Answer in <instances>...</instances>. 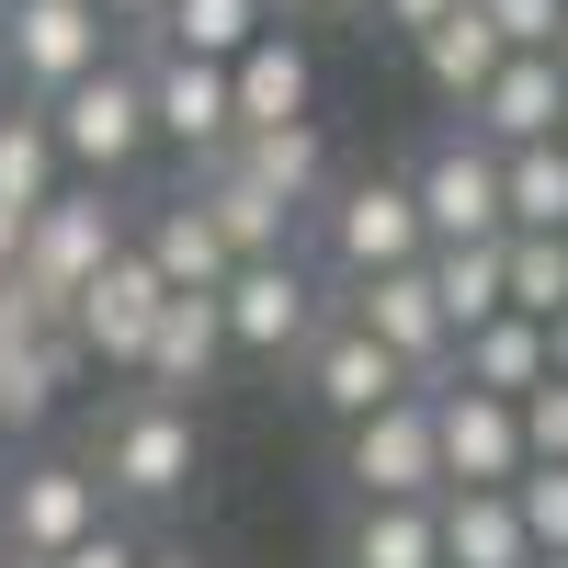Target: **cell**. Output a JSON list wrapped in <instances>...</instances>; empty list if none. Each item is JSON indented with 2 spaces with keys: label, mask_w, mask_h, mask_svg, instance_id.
Segmentation results:
<instances>
[{
  "label": "cell",
  "mask_w": 568,
  "mask_h": 568,
  "mask_svg": "<svg viewBox=\"0 0 568 568\" xmlns=\"http://www.w3.org/2000/svg\"><path fill=\"white\" fill-rule=\"evenodd\" d=\"M216 364H227V318H216V296H171L125 387H149V398H182V409H194V387H205Z\"/></svg>",
  "instance_id": "17"
},
{
  "label": "cell",
  "mask_w": 568,
  "mask_h": 568,
  "mask_svg": "<svg viewBox=\"0 0 568 568\" xmlns=\"http://www.w3.org/2000/svg\"><path fill=\"white\" fill-rule=\"evenodd\" d=\"M455 387H489V398H524V387H546V318H478V329H466V342H455Z\"/></svg>",
  "instance_id": "21"
},
{
  "label": "cell",
  "mask_w": 568,
  "mask_h": 568,
  "mask_svg": "<svg viewBox=\"0 0 568 568\" xmlns=\"http://www.w3.org/2000/svg\"><path fill=\"white\" fill-rule=\"evenodd\" d=\"M45 136H58V160L91 171V182H114L136 149H149V80H136L125 58L103 69H80L69 91H45Z\"/></svg>",
  "instance_id": "3"
},
{
  "label": "cell",
  "mask_w": 568,
  "mask_h": 568,
  "mask_svg": "<svg viewBox=\"0 0 568 568\" xmlns=\"http://www.w3.org/2000/svg\"><path fill=\"white\" fill-rule=\"evenodd\" d=\"M205 160L251 171L262 194H284V205H318V182H329V149H318V114H307V125H262V136H227V149H205Z\"/></svg>",
  "instance_id": "22"
},
{
  "label": "cell",
  "mask_w": 568,
  "mask_h": 568,
  "mask_svg": "<svg viewBox=\"0 0 568 568\" xmlns=\"http://www.w3.org/2000/svg\"><path fill=\"white\" fill-rule=\"evenodd\" d=\"M136 80H149V136H160V149H182V160L227 149V69L216 58H171V45H160Z\"/></svg>",
  "instance_id": "15"
},
{
  "label": "cell",
  "mask_w": 568,
  "mask_h": 568,
  "mask_svg": "<svg viewBox=\"0 0 568 568\" xmlns=\"http://www.w3.org/2000/svg\"><path fill=\"white\" fill-rule=\"evenodd\" d=\"M103 58H114L103 0H12V12H0V69H12L34 103H45V91H69L80 69H103Z\"/></svg>",
  "instance_id": "6"
},
{
  "label": "cell",
  "mask_w": 568,
  "mask_h": 568,
  "mask_svg": "<svg viewBox=\"0 0 568 568\" xmlns=\"http://www.w3.org/2000/svg\"><path fill=\"white\" fill-rule=\"evenodd\" d=\"M500 307L511 318H557L568 307V240H500Z\"/></svg>",
  "instance_id": "29"
},
{
  "label": "cell",
  "mask_w": 568,
  "mask_h": 568,
  "mask_svg": "<svg viewBox=\"0 0 568 568\" xmlns=\"http://www.w3.org/2000/svg\"><path fill=\"white\" fill-rule=\"evenodd\" d=\"M409 194H420V240H433V251L500 240V149H489V136H444V149L409 171Z\"/></svg>",
  "instance_id": "11"
},
{
  "label": "cell",
  "mask_w": 568,
  "mask_h": 568,
  "mask_svg": "<svg viewBox=\"0 0 568 568\" xmlns=\"http://www.w3.org/2000/svg\"><path fill=\"white\" fill-rule=\"evenodd\" d=\"M136 557H149V546H136L125 524H91L80 546H58V557H45V568H136Z\"/></svg>",
  "instance_id": "33"
},
{
  "label": "cell",
  "mask_w": 568,
  "mask_h": 568,
  "mask_svg": "<svg viewBox=\"0 0 568 568\" xmlns=\"http://www.w3.org/2000/svg\"><path fill=\"white\" fill-rule=\"evenodd\" d=\"M420 273H433V307H444V329H455V342H466L478 318H500V240L420 251Z\"/></svg>",
  "instance_id": "26"
},
{
  "label": "cell",
  "mask_w": 568,
  "mask_h": 568,
  "mask_svg": "<svg viewBox=\"0 0 568 568\" xmlns=\"http://www.w3.org/2000/svg\"><path fill=\"white\" fill-rule=\"evenodd\" d=\"M318 12H375V0H318Z\"/></svg>",
  "instance_id": "40"
},
{
  "label": "cell",
  "mask_w": 568,
  "mask_h": 568,
  "mask_svg": "<svg viewBox=\"0 0 568 568\" xmlns=\"http://www.w3.org/2000/svg\"><path fill=\"white\" fill-rule=\"evenodd\" d=\"M557 240H568V227H557Z\"/></svg>",
  "instance_id": "45"
},
{
  "label": "cell",
  "mask_w": 568,
  "mask_h": 568,
  "mask_svg": "<svg viewBox=\"0 0 568 568\" xmlns=\"http://www.w3.org/2000/svg\"><path fill=\"white\" fill-rule=\"evenodd\" d=\"M0 12H12V0H0Z\"/></svg>",
  "instance_id": "44"
},
{
  "label": "cell",
  "mask_w": 568,
  "mask_h": 568,
  "mask_svg": "<svg viewBox=\"0 0 568 568\" xmlns=\"http://www.w3.org/2000/svg\"><path fill=\"white\" fill-rule=\"evenodd\" d=\"M160 307H171V284L149 273V251H114L103 273L69 296V342H80V364H103V375H136V353H149V329H160Z\"/></svg>",
  "instance_id": "5"
},
{
  "label": "cell",
  "mask_w": 568,
  "mask_h": 568,
  "mask_svg": "<svg viewBox=\"0 0 568 568\" xmlns=\"http://www.w3.org/2000/svg\"><path fill=\"white\" fill-rule=\"evenodd\" d=\"M318 103V69H307V45L296 34H251L240 58H227V136H262V125H307Z\"/></svg>",
  "instance_id": "14"
},
{
  "label": "cell",
  "mask_w": 568,
  "mask_h": 568,
  "mask_svg": "<svg viewBox=\"0 0 568 568\" xmlns=\"http://www.w3.org/2000/svg\"><path fill=\"white\" fill-rule=\"evenodd\" d=\"M557 149H568V114H557Z\"/></svg>",
  "instance_id": "42"
},
{
  "label": "cell",
  "mask_w": 568,
  "mask_h": 568,
  "mask_svg": "<svg viewBox=\"0 0 568 568\" xmlns=\"http://www.w3.org/2000/svg\"><path fill=\"white\" fill-rule=\"evenodd\" d=\"M546 375H568V307L546 318Z\"/></svg>",
  "instance_id": "36"
},
{
  "label": "cell",
  "mask_w": 568,
  "mask_h": 568,
  "mask_svg": "<svg viewBox=\"0 0 568 568\" xmlns=\"http://www.w3.org/2000/svg\"><path fill=\"white\" fill-rule=\"evenodd\" d=\"M0 568H23V557H0Z\"/></svg>",
  "instance_id": "43"
},
{
  "label": "cell",
  "mask_w": 568,
  "mask_h": 568,
  "mask_svg": "<svg viewBox=\"0 0 568 568\" xmlns=\"http://www.w3.org/2000/svg\"><path fill=\"white\" fill-rule=\"evenodd\" d=\"M511 511H524L535 557H568V466H524V478H511Z\"/></svg>",
  "instance_id": "30"
},
{
  "label": "cell",
  "mask_w": 568,
  "mask_h": 568,
  "mask_svg": "<svg viewBox=\"0 0 568 568\" xmlns=\"http://www.w3.org/2000/svg\"><path fill=\"white\" fill-rule=\"evenodd\" d=\"M251 34H273L262 0H171V12H160V45H171V58H216V69H227Z\"/></svg>",
  "instance_id": "27"
},
{
  "label": "cell",
  "mask_w": 568,
  "mask_h": 568,
  "mask_svg": "<svg viewBox=\"0 0 568 568\" xmlns=\"http://www.w3.org/2000/svg\"><path fill=\"white\" fill-rule=\"evenodd\" d=\"M409 387H420V375H409L387 342H364L353 318H318V329H307V398L342 420V433H353V420H375L387 398H409Z\"/></svg>",
  "instance_id": "13"
},
{
  "label": "cell",
  "mask_w": 568,
  "mask_h": 568,
  "mask_svg": "<svg viewBox=\"0 0 568 568\" xmlns=\"http://www.w3.org/2000/svg\"><path fill=\"white\" fill-rule=\"evenodd\" d=\"M433 398V466H444V489H511L524 478V420H511V398L489 387H420Z\"/></svg>",
  "instance_id": "10"
},
{
  "label": "cell",
  "mask_w": 568,
  "mask_h": 568,
  "mask_svg": "<svg viewBox=\"0 0 568 568\" xmlns=\"http://www.w3.org/2000/svg\"><path fill=\"white\" fill-rule=\"evenodd\" d=\"M194 466H205L194 409H182V398H149V387H125V398L103 409V433H91V478H103V500H182V489H194Z\"/></svg>",
  "instance_id": "1"
},
{
  "label": "cell",
  "mask_w": 568,
  "mask_h": 568,
  "mask_svg": "<svg viewBox=\"0 0 568 568\" xmlns=\"http://www.w3.org/2000/svg\"><path fill=\"white\" fill-rule=\"evenodd\" d=\"M342 478L353 500H444V466H433V398H387L375 420L342 433Z\"/></svg>",
  "instance_id": "8"
},
{
  "label": "cell",
  "mask_w": 568,
  "mask_h": 568,
  "mask_svg": "<svg viewBox=\"0 0 568 568\" xmlns=\"http://www.w3.org/2000/svg\"><path fill=\"white\" fill-rule=\"evenodd\" d=\"M478 12H489V34L511 45V58H546V45H557V12H568V0H478Z\"/></svg>",
  "instance_id": "32"
},
{
  "label": "cell",
  "mask_w": 568,
  "mask_h": 568,
  "mask_svg": "<svg viewBox=\"0 0 568 568\" xmlns=\"http://www.w3.org/2000/svg\"><path fill=\"white\" fill-rule=\"evenodd\" d=\"M409 45H420V80H433V91H444V103H455V114H466V103H478V80H489V69L511 58V45L489 34V12H478V0H455V12H444L433 34H409Z\"/></svg>",
  "instance_id": "24"
},
{
  "label": "cell",
  "mask_w": 568,
  "mask_h": 568,
  "mask_svg": "<svg viewBox=\"0 0 568 568\" xmlns=\"http://www.w3.org/2000/svg\"><path fill=\"white\" fill-rule=\"evenodd\" d=\"M136 568H194V557H171V546H149V557H136Z\"/></svg>",
  "instance_id": "38"
},
{
  "label": "cell",
  "mask_w": 568,
  "mask_h": 568,
  "mask_svg": "<svg viewBox=\"0 0 568 568\" xmlns=\"http://www.w3.org/2000/svg\"><path fill=\"white\" fill-rule=\"evenodd\" d=\"M160 12H171V0H103V23H114V34H125V23H136V34H160Z\"/></svg>",
  "instance_id": "35"
},
{
  "label": "cell",
  "mask_w": 568,
  "mask_h": 568,
  "mask_svg": "<svg viewBox=\"0 0 568 568\" xmlns=\"http://www.w3.org/2000/svg\"><path fill=\"white\" fill-rule=\"evenodd\" d=\"M216 318H227V353H307V329H318V284H307V262L296 251H262V262H240L216 284Z\"/></svg>",
  "instance_id": "9"
},
{
  "label": "cell",
  "mask_w": 568,
  "mask_h": 568,
  "mask_svg": "<svg viewBox=\"0 0 568 568\" xmlns=\"http://www.w3.org/2000/svg\"><path fill=\"white\" fill-rule=\"evenodd\" d=\"M511 420H524V466H568V375L524 387V398H511Z\"/></svg>",
  "instance_id": "31"
},
{
  "label": "cell",
  "mask_w": 568,
  "mask_h": 568,
  "mask_svg": "<svg viewBox=\"0 0 568 568\" xmlns=\"http://www.w3.org/2000/svg\"><path fill=\"white\" fill-rule=\"evenodd\" d=\"M546 58H557V69H568V12H557V45H546Z\"/></svg>",
  "instance_id": "39"
},
{
  "label": "cell",
  "mask_w": 568,
  "mask_h": 568,
  "mask_svg": "<svg viewBox=\"0 0 568 568\" xmlns=\"http://www.w3.org/2000/svg\"><path fill=\"white\" fill-rule=\"evenodd\" d=\"M12 251H23V216H12V205H0V273H12Z\"/></svg>",
  "instance_id": "37"
},
{
  "label": "cell",
  "mask_w": 568,
  "mask_h": 568,
  "mask_svg": "<svg viewBox=\"0 0 568 568\" xmlns=\"http://www.w3.org/2000/svg\"><path fill=\"white\" fill-rule=\"evenodd\" d=\"M433 535H444V568H524V557H535L511 489H444V500H433Z\"/></svg>",
  "instance_id": "20"
},
{
  "label": "cell",
  "mask_w": 568,
  "mask_h": 568,
  "mask_svg": "<svg viewBox=\"0 0 568 568\" xmlns=\"http://www.w3.org/2000/svg\"><path fill=\"white\" fill-rule=\"evenodd\" d=\"M136 251H149V273L171 284V296H216V284L240 273V251L216 240V216H205L194 194H171V205H149V227H136Z\"/></svg>",
  "instance_id": "18"
},
{
  "label": "cell",
  "mask_w": 568,
  "mask_h": 568,
  "mask_svg": "<svg viewBox=\"0 0 568 568\" xmlns=\"http://www.w3.org/2000/svg\"><path fill=\"white\" fill-rule=\"evenodd\" d=\"M91 524H114V500H103V478H91V455H34V466H12V478H0V557L45 568L58 546H80Z\"/></svg>",
  "instance_id": "4"
},
{
  "label": "cell",
  "mask_w": 568,
  "mask_h": 568,
  "mask_svg": "<svg viewBox=\"0 0 568 568\" xmlns=\"http://www.w3.org/2000/svg\"><path fill=\"white\" fill-rule=\"evenodd\" d=\"M455 12V0H375V23H387V34H433Z\"/></svg>",
  "instance_id": "34"
},
{
  "label": "cell",
  "mask_w": 568,
  "mask_h": 568,
  "mask_svg": "<svg viewBox=\"0 0 568 568\" xmlns=\"http://www.w3.org/2000/svg\"><path fill=\"white\" fill-rule=\"evenodd\" d=\"M433 240H420V194L409 171H364L329 194V262L342 273H387V262H420Z\"/></svg>",
  "instance_id": "12"
},
{
  "label": "cell",
  "mask_w": 568,
  "mask_h": 568,
  "mask_svg": "<svg viewBox=\"0 0 568 568\" xmlns=\"http://www.w3.org/2000/svg\"><path fill=\"white\" fill-rule=\"evenodd\" d=\"M524 568H568V557H524Z\"/></svg>",
  "instance_id": "41"
},
{
  "label": "cell",
  "mask_w": 568,
  "mask_h": 568,
  "mask_svg": "<svg viewBox=\"0 0 568 568\" xmlns=\"http://www.w3.org/2000/svg\"><path fill=\"white\" fill-rule=\"evenodd\" d=\"M205 216H216V240L240 251V262H262V251H296V205L284 194H262L251 171H227V160H194V182H182Z\"/></svg>",
  "instance_id": "19"
},
{
  "label": "cell",
  "mask_w": 568,
  "mask_h": 568,
  "mask_svg": "<svg viewBox=\"0 0 568 568\" xmlns=\"http://www.w3.org/2000/svg\"><path fill=\"white\" fill-rule=\"evenodd\" d=\"M342 568H444L433 500H364L353 535H342Z\"/></svg>",
  "instance_id": "25"
},
{
  "label": "cell",
  "mask_w": 568,
  "mask_h": 568,
  "mask_svg": "<svg viewBox=\"0 0 568 568\" xmlns=\"http://www.w3.org/2000/svg\"><path fill=\"white\" fill-rule=\"evenodd\" d=\"M125 251V216H114V194L103 182H58V194H45L34 216H23V251H12V284L45 307V318H69V296L91 273H103Z\"/></svg>",
  "instance_id": "2"
},
{
  "label": "cell",
  "mask_w": 568,
  "mask_h": 568,
  "mask_svg": "<svg viewBox=\"0 0 568 568\" xmlns=\"http://www.w3.org/2000/svg\"><path fill=\"white\" fill-rule=\"evenodd\" d=\"M568 227V149L535 136V149H500V240H557Z\"/></svg>",
  "instance_id": "23"
},
{
  "label": "cell",
  "mask_w": 568,
  "mask_h": 568,
  "mask_svg": "<svg viewBox=\"0 0 568 568\" xmlns=\"http://www.w3.org/2000/svg\"><path fill=\"white\" fill-rule=\"evenodd\" d=\"M45 194H58V136H45V103H12L0 114V205L34 216Z\"/></svg>",
  "instance_id": "28"
},
{
  "label": "cell",
  "mask_w": 568,
  "mask_h": 568,
  "mask_svg": "<svg viewBox=\"0 0 568 568\" xmlns=\"http://www.w3.org/2000/svg\"><path fill=\"white\" fill-rule=\"evenodd\" d=\"M568 114V69L557 58H500L478 80V103H466V136H489V149H535V136H557Z\"/></svg>",
  "instance_id": "16"
},
{
  "label": "cell",
  "mask_w": 568,
  "mask_h": 568,
  "mask_svg": "<svg viewBox=\"0 0 568 568\" xmlns=\"http://www.w3.org/2000/svg\"><path fill=\"white\" fill-rule=\"evenodd\" d=\"M342 318L364 329V342H387L420 387H444V364H455V329H444V307H433V273L420 262H387V273H353V296H342Z\"/></svg>",
  "instance_id": "7"
}]
</instances>
